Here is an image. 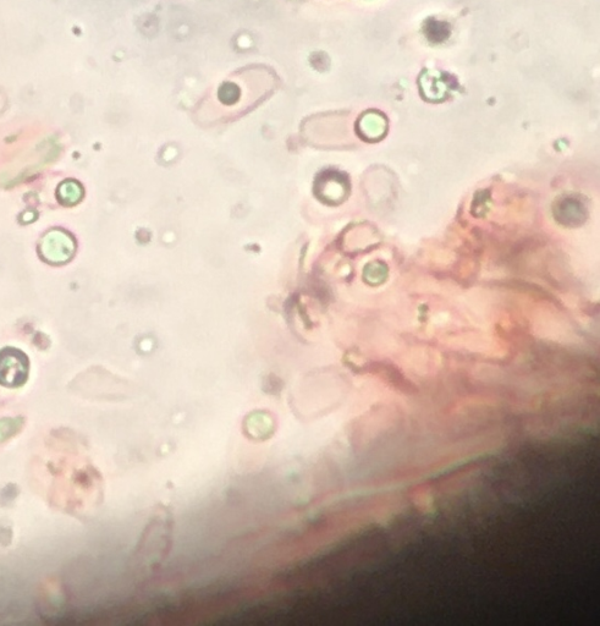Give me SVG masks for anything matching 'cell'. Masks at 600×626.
<instances>
[{"label": "cell", "instance_id": "obj_1", "mask_svg": "<svg viewBox=\"0 0 600 626\" xmlns=\"http://www.w3.org/2000/svg\"><path fill=\"white\" fill-rule=\"evenodd\" d=\"M30 376V359L16 348L0 350V386L16 389L24 386Z\"/></svg>", "mask_w": 600, "mask_h": 626}]
</instances>
